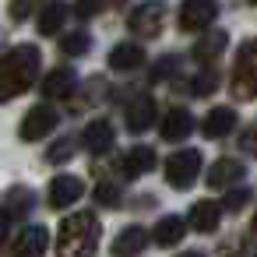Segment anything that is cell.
<instances>
[{"mask_svg":"<svg viewBox=\"0 0 257 257\" xmlns=\"http://www.w3.org/2000/svg\"><path fill=\"white\" fill-rule=\"evenodd\" d=\"M232 92L243 102H250L253 92H257V81H253V43L239 46V60H236V71H232Z\"/></svg>","mask_w":257,"mask_h":257,"instance_id":"obj_6","label":"cell"},{"mask_svg":"<svg viewBox=\"0 0 257 257\" xmlns=\"http://www.w3.org/2000/svg\"><path fill=\"white\" fill-rule=\"evenodd\" d=\"M239 176H243V162H236V159H218L208 166V187H215V190L239 183Z\"/></svg>","mask_w":257,"mask_h":257,"instance_id":"obj_14","label":"cell"},{"mask_svg":"<svg viewBox=\"0 0 257 257\" xmlns=\"http://www.w3.org/2000/svg\"><path fill=\"white\" fill-rule=\"evenodd\" d=\"M232 127H236V113H232L229 106H215V109L201 120V131H204V138H211V141H215V138H225Z\"/></svg>","mask_w":257,"mask_h":257,"instance_id":"obj_16","label":"cell"},{"mask_svg":"<svg viewBox=\"0 0 257 257\" xmlns=\"http://www.w3.org/2000/svg\"><path fill=\"white\" fill-rule=\"evenodd\" d=\"M113 138H116V131H113L109 120H92V123L85 127V134H81V141H85V148H88L92 155H106V152L113 148Z\"/></svg>","mask_w":257,"mask_h":257,"instance_id":"obj_11","label":"cell"},{"mask_svg":"<svg viewBox=\"0 0 257 257\" xmlns=\"http://www.w3.org/2000/svg\"><path fill=\"white\" fill-rule=\"evenodd\" d=\"M145 246H148V229L145 225H127L113 239V253H141Z\"/></svg>","mask_w":257,"mask_h":257,"instance_id":"obj_20","label":"cell"},{"mask_svg":"<svg viewBox=\"0 0 257 257\" xmlns=\"http://www.w3.org/2000/svg\"><path fill=\"white\" fill-rule=\"evenodd\" d=\"M183 229H187V222H183L180 215H166V218H159V225L152 229V239H155L159 246H176V243L183 239Z\"/></svg>","mask_w":257,"mask_h":257,"instance_id":"obj_18","label":"cell"},{"mask_svg":"<svg viewBox=\"0 0 257 257\" xmlns=\"http://www.w3.org/2000/svg\"><path fill=\"white\" fill-rule=\"evenodd\" d=\"M246 201H250V190L232 183V187H229V197L222 201V211H243V208H246Z\"/></svg>","mask_w":257,"mask_h":257,"instance_id":"obj_24","label":"cell"},{"mask_svg":"<svg viewBox=\"0 0 257 257\" xmlns=\"http://www.w3.org/2000/svg\"><path fill=\"white\" fill-rule=\"evenodd\" d=\"M250 4H253V0H250Z\"/></svg>","mask_w":257,"mask_h":257,"instance_id":"obj_32","label":"cell"},{"mask_svg":"<svg viewBox=\"0 0 257 257\" xmlns=\"http://www.w3.org/2000/svg\"><path fill=\"white\" fill-rule=\"evenodd\" d=\"M141 64H145V50L138 43H120L109 53V67L113 71H138Z\"/></svg>","mask_w":257,"mask_h":257,"instance_id":"obj_17","label":"cell"},{"mask_svg":"<svg viewBox=\"0 0 257 257\" xmlns=\"http://www.w3.org/2000/svg\"><path fill=\"white\" fill-rule=\"evenodd\" d=\"M57 109L53 106H32L29 113H25V120H22V138L25 141H39V138H46L53 127H57Z\"/></svg>","mask_w":257,"mask_h":257,"instance_id":"obj_7","label":"cell"},{"mask_svg":"<svg viewBox=\"0 0 257 257\" xmlns=\"http://www.w3.org/2000/svg\"><path fill=\"white\" fill-rule=\"evenodd\" d=\"M99 11H102V0H78V4H74V15L78 18H92Z\"/></svg>","mask_w":257,"mask_h":257,"instance_id":"obj_28","label":"cell"},{"mask_svg":"<svg viewBox=\"0 0 257 257\" xmlns=\"http://www.w3.org/2000/svg\"><path fill=\"white\" fill-rule=\"evenodd\" d=\"M218 15V0H183L180 4V29L183 32H204Z\"/></svg>","mask_w":257,"mask_h":257,"instance_id":"obj_4","label":"cell"},{"mask_svg":"<svg viewBox=\"0 0 257 257\" xmlns=\"http://www.w3.org/2000/svg\"><path fill=\"white\" fill-rule=\"evenodd\" d=\"M215 85H218V74H215V71H204V74L194 78V95H211Z\"/></svg>","mask_w":257,"mask_h":257,"instance_id":"obj_26","label":"cell"},{"mask_svg":"<svg viewBox=\"0 0 257 257\" xmlns=\"http://www.w3.org/2000/svg\"><path fill=\"white\" fill-rule=\"evenodd\" d=\"M201 176V152L197 148H180L166 159V183L173 190H190Z\"/></svg>","mask_w":257,"mask_h":257,"instance_id":"obj_3","label":"cell"},{"mask_svg":"<svg viewBox=\"0 0 257 257\" xmlns=\"http://www.w3.org/2000/svg\"><path fill=\"white\" fill-rule=\"evenodd\" d=\"M225 43H229V39H225V32H208L204 39H197V43H194V60L211 64V60L225 50Z\"/></svg>","mask_w":257,"mask_h":257,"instance_id":"obj_21","label":"cell"},{"mask_svg":"<svg viewBox=\"0 0 257 257\" xmlns=\"http://www.w3.org/2000/svg\"><path fill=\"white\" fill-rule=\"evenodd\" d=\"M155 152L152 148H145V145H134L123 159H120V173L127 176V180H138V176H148L152 169H155Z\"/></svg>","mask_w":257,"mask_h":257,"instance_id":"obj_9","label":"cell"},{"mask_svg":"<svg viewBox=\"0 0 257 257\" xmlns=\"http://www.w3.org/2000/svg\"><path fill=\"white\" fill-rule=\"evenodd\" d=\"M95 201L106 208H120V187L116 183H99L95 187Z\"/></svg>","mask_w":257,"mask_h":257,"instance_id":"obj_25","label":"cell"},{"mask_svg":"<svg viewBox=\"0 0 257 257\" xmlns=\"http://www.w3.org/2000/svg\"><path fill=\"white\" fill-rule=\"evenodd\" d=\"M99 246V218L88 211H78L71 218L60 222V236H57V250L67 257H81L92 253Z\"/></svg>","mask_w":257,"mask_h":257,"instance_id":"obj_2","label":"cell"},{"mask_svg":"<svg viewBox=\"0 0 257 257\" xmlns=\"http://www.w3.org/2000/svg\"><path fill=\"white\" fill-rule=\"evenodd\" d=\"M8 232H11V211H8V208H0V243L8 239Z\"/></svg>","mask_w":257,"mask_h":257,"instance_id":"obj_30","label":"cell"},{"mask_svg":"<svg viewBox=\"0 0 257 257\" xmlns=\"http://www.w3.org/2000/svg\"><path fill=\"white\" fill-rule=\"evenodd\" d=\"M218 222H222V204L218 201H197L187 215V225L194 232H215Z\"/></svg>","mask_w":257,"mask_h":257,"instance_id":"obj_10","label":"cell"},{"mask_svg":"<svg viewBox=\"0 0 257 257\" xmlns=\"http://www.w3.org/2000/svg\"><path fill=\"white\" fill-rule=\"evenodd\" d=\"M127 25H131L134 36H148V39H152V36H159L162 25H166V8L159 4V0H148V4H141V8L131 11Z\"/></svg>","mask_w":257,"mask_h":257,"instance_id":"obj_5","label":"cell"},{"mask_svg":"<svg viewBox=\"0 0 257 257\" xmlns=\"http://www.w3.org/2000/svg\"><path fill=\"white\" fill-rule=\"evenodd\" d=\"M39 64H43V53L29 43L15 46L8 57H0V102H11L22 92H29L39 74Z\"/></svg>","mask_w":257,"mask_h":257,"instance_id":"obj_1","label":"cell"},{"mask_svg":"<svg viewBox=\"0 0 257 257\" xmlns=\"http://www.w3.org/2000/svg\"><path fill=\"white\" fill-rule=\"evenodd\" d=\"M159 131H162L166 141H183V138L194 131V116H190L183 106H173V109L162 116V127H159Z\"/></svg>","mask_w":257,"mask_h":257,"instance_id":"obj_13","label":"cell"},{"mask_svg":"<svg viewBox=\"0 0 257 257\" xmlns=\"http://www.w3.org/2000/svg\"><path fill=\"white\" fill-rule=\"evenodd\" d=\"M88 46H92V36H85V32H71L60 39V53H67V57H81V53H88Z\"/></svg>","mask_w":257,"mask_h":257,"instance_id":"obj_23","label":"cell"},{"mask_svg":"<svg viewBox=\"0 0 257 257\" xmlns=\"http://www.w3.org/2000/svg\"><path fill=\"white\" fill-rule=\"evenodd\" d=\"M50 246V232L43 229V225H29L18 239H15V253H22V257H32V253H43Z\"/></svg>","mask_w":257,"mask_h":257,"instance_id":"obj_19","label":"cell"},{"mask_svg":"<svg viewBox=\"0 0 257 257\" xmlns=\"http://www.w3.org/2000/svg\"><path fill=\"white\" fill-rule=\"evenodd\" d=\"M85 194V183L78 180V176H57L53 183H50V208H67V204H74L78 197Z\"/></svg>","mask_w":257,"mask_h":257,"instance_id":"obj_12","label":"cell"},{"mask_svg":"<svg viewBox=\"0 0 257 257\" xmlns=\"http://www.w3.org/2000/svg\"><path fill=\"white\" fill-rule=\"evenodd\" d=\"M74 85H78V74L71 67H57V71H50L43 78V95L46 99H64V95L74 92Z\"/></svg>","mask_w":257,"mask_h":257,"instance_id":"obj_15","label":"cell"},{"mask_svg":"<svg viewBox=\"0 0 257 257\" xmlns=\"http://www.w3.org/2000/svg\"><path fill=\"white\" fill-rule=\"evenodd\" d=\"M123 116H127V127H131L134 134H141V131H148V127L155 123V99H152L148 92H141V95H134Z\"/></svg>","mask_w":257,"mask_h":257,"instance_id":"obj_8","label":"cell"},{"mask_svg":"<svg viewBox=\"0 0 257 257\" xmlns=\"http://www.w3.org/2000/svg\"><path fill=\"white\" fill-rule=\"evenodd\" d=\"M64 15H67L64 4H46L43 15H39V32H43V36H57V32L64 29Z\"/></svg>","mask_w":257,"mask_h":257,"instance_id":"obj_22","label":"cell"},{"mask_svg":"<svg viewBox=\"0 0 257 257\" xmlns=\"http://www.w3.org/2000/svg\"><path fill=\"white\" fill-rule=\"evenodd\" d=\"M243 148H246V152H253V131H246V134H243Z\"/></svg>","mask_w":257,"mask_h":257,"instance_id":"obj_31","label":"cell"},{"mask_svg":"<svg viewBox=\"0 0 257 257\" xmlns=\"http://www.w3.org/2000/svg\"><path fill=\"white\" fill-rule=\"evenodd\" d=\"M71 152H74V145L64 138V141H57V145L50 148V155H46V159H50V162H67V159H71Z\"/></svg>","mask_w":257,"mask_h":257,"instance_id":"obj_27","label":"cell"},{"mask_svg":"<svg viewBox=\"0 0 257 257\" xmlns=\"http://www.w3.org/2000/svg\"><path fill=\"white\" fill-rule=\"evenodd\" d=\"M32 15V0H11V18L15 22H25Z\"/></svg>","mask_w":257,"mask_h":257,"instance_id":"obj_29","label":"cell"}]
</instances>
